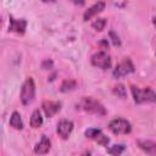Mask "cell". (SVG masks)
Returning <instances> with one entry per match:
<instances>
[{
	"label": "cell",
	"mask_w": 156,
	"mask_h": 156,
	"mask_svg": "<svg viewBox=\"0 0 156 156\" xmlns=\"http://www.w3.org/2000/svg\"><path fill=\"white\" fill-rule=\"evenodd\" d=\"M79 108L84 110L85 112L94 113V115H98V116H105L106 115L105 107L98 100H95L90 96H87V98L82 99V101L79 102Z\"/></svg>",
	"instance_id": "6da1fadb"
},
{
	"label": "cell",
	"mask_w": 156,
	"mask_h": 156,
	"mask_svg": "<svg viewBox=\"0 0 156 156\" xmlns=\"http://www.w3.org/2000/svg\"><path fill=\"white\" fill-rule=\"evenodd\" d=\"M132 93L134 101L136 104L141 102H155L156 101V93L151 88H145V89H139L136 87H132Z\"/></svg>",
	"instance_id": "7a4b0ae2"
},
{
	"label": "cell",
	"mask_w": 156,
	"mask_h": 156,
	"mask_svg": "<svg viewBox=\"0 0 156 156\" xmlns=\"http://www.w3.org/2000/svg\"><path fill=\"white\" fill-rule=\"evenodd\" d=\"M34 95H35V85L34 82L30 77H28L26 79V82L22 85V90H21V101L23 105H29L33 100H34Z\"/></svg>",
	"instance_id": "3957f363"
},
{
	"label": "cell",
	"mask_w": 156,
	"mask_h": 156,
	"mask_svg": "<svg viewBox=\"0 0 156 156\" xmlns=\"http://www.w3.org/2000/svg\"><path fill=\"white\" fill-rule=\"evenodd\" d=\"M108 128L115 134H128L132 130L130 123L123 118H116V119L111 121L108 124Z\"/></svg>",
	"instance_id": "277c9868"
},
{
	"label": "cell",
	"mask_w": 156,
	"mask_h": 156,
	"mask_svg": "<svg viewBox=\"0 0 156 156\" xmlns=\"http://www.w3.org/2000/svg\"><path fill=\"white\" fill-rule=\"evenodd\" d=\"M91 63L95 67H99V68H102V69H107L111 66V58H110V56H108V54L106 51H99V52L93 55Z\"/></svg>",
	"instance_id": "5b68a950"
},
{
	"label": "cell",
	"mask_w": 156,
	"mask_h": 156,
	"mask_svg": "<svg viewBox=\"0 0 156 156\" xmlns=\"http://www.w3.org/2000/svg\"><path fill=\"white\" fill-rule=\"evenodd\" d=\"M132 72H134V66H133V63L129 58H126L124 61H122L119 65L116 66V68L113 71V76L116 78H119V77L127 76Z\"/></svg>",
	"instance_id": "8992f818"
},
{
	"label": "cell",
	"mask_w": 156,
	"mask_h": 156,
	"mask_svg": "<svg viewBox=\"0 0 156 156\" xmlns=\"http://www.w3.org/2000/svg\"><path fill=\"white\" fill-rule=\"evenodd\" d=\"M73 129V123L71 121H67V119H62L58 122L57 124V134L62 138V139H67L71 134Z\"/></svg>",
	"instance_id": "52a82bcc"
},
{
	"label": "cell",
	"mask_w": 156,
	"mask_h": 156,
	"mask_svg": "<svg viewBox=\"0 0 156 156\" xmlns=\"http://www.w3.org/2000/svg\"><path fill=\"white\" fill-rule=\"evenodd\" d=\"M43 110H44L46 117H52L61 110V104L57 101H44Z\"/></svg>",
	"instance_id": "ba28073f"
},
{
	"label": "cell",
	"mask_w": 156,
	"mask_h": 156,
	"mask_svg": "<svg viewBox=\"0 0 156 156\" xmlns=\"http://www.w3.org/2000/svg\"><path fill=\"white\" fill-rule=\"evenodd\" d=\"M104 10H105V2H104V1H98L96 4H94L91 7H89V9L84 12L83 18H84V21H88V20H90L91 17H94L95 15L102 12Z\"/></svg>",
	"instance_id": "9c48e42d"
},
{
	"label": "cell",
	"mask_w": 156,
	"mask_h": 156,
	"mask_svg": "<svg viewBox=\"0 0 156 156\" xmlns=\"http://www.w3.org/2000/svg\"><path fill=\"white\" fill-rule=\"evenodd\" d=\"M27 27V22L26 20H15L12 16H10V27L9 29L20 34H23Z\"/></svg>",
	"instance_id": "30bf717a"
},
{
	"label": "cell",
	"mask_w": 156,
	"mask_h": 156,
	"mask_svg": "<svg viewBox=\"0 0 156 156\" xmlns=\"http://www.w3.org/2000/svg\"><path fill=\"white\" fill-rule=\"evenodd\" d=\"M50 146H51V143H50V140L48 139V136H46V135H41L40 141H39V143L35 145V147H34V152H35V154H39V155L46 154V152H49Z\"/></svg>",
	"instance_id": "8fae6325"
},
{
	"label": "cell",
	"mask_w": 156,
	"mask_h": 156,
	"mask_svg": "<svg viewBox=\"0 0 156 156\" xmlns=\"http://www.w3.org/2000/svg\"><path fill=\"white\" fill-rule=\"evenodd\" d=\"M138 145L145 152H147L150 155H156V143L155 141H151V140H139Z\"/></svg>",
	"instance_id": "7c38bea8"
},
{
	"label": "cell",
	"mask_w": 156,
	"mask_h": 156,
	"mask_svg": "<svg viewBox=\"0 0 156 156\" xmlns=\"http://www.w3.org/2000/svg\"><path fill=\"white\" fill-rule=\"evenodd\" d=\"M10 126L13 127L15 129H22L23 128V122L21 119V116L18 112H13L11 115V118H10Z\"/></svg>",
	"instance_id": "4fadbf2b"
},
{
	"label": "cell",
	"mask_w": 156,
	"mask_h": 156,
	"mask_svg": "<svg viewBox=\"0 0 156 156\" xmlns=\"http://www.w3.org/2000/svg\"><path fill=\"white\" fill-rule=\"evenodd\" d=\"M41 123H43V117L40 115V111L39 110H35L33 112L32 117H30V126L33 128H38V127L41 126Z\"/></svg>",
	"instance_id": "5bb4252c"
},
{
	"label": "cell",
	"mask_w": 156,
	"mask_h": 156,
	"mask_svg": "<svg viewBox=\"0 0 156 156\" xmlns=\"http://www.w3.org/2000/svg\"><path fill=\"white\" fill-rule=\"evenodd\" d=\"M76 87H77L76 80H73V79H66V80H63V82H62L60 90H61L62 93H67V91L73 90Z\"/></svg>",
	"instance_id": "9a60e30c"
},
{
	"label": "cell",
	"mask_w": 156,
	"mask_h": 156,
	"mask_svg": "<svg viewBox=\"0 0 156 156\" xmlns=\"http://www.w3.org/2000/svg\"><path fill=\"white\" fill-rule=\"evenodd\" d=\"M105 24H106V20H105V18H98V20H95V21L91 23L93 28L96 29V30H99V32H101V30L105 28Z\"/></svg>",
	"instance_id": "2e32d148"
},
{
	"label": "cell",
	"mask_w": 156,
	"mask_h": 156,
	"mask_svg": "<svg viewBox=\"0 0 156 156\" xmlns=\"http://www.w3.org/2000/svg\"><path fill=\"white\" fill-rule=\"evenodd\" d=\"M113 93H115L118 98H121V99H124V98L127 96L126 88H124V85H122V84L116 85V87H115V89H113Z\"/></svg>",
	"instance_id": "e0dca14e"
},
{
	"label": "cell",
	"mask_w": 156,
	"mask_h": 156,
	"mask_svg": "<svg viewBox=\"0 0 156 156\" xmlns=\"http://www.w3.org/2000/svg\"><path fill=\"white\" fill-rule=\"evenodd\" d=\"M124 145H113L112 147L107 149V152L111 154V155H121L123 151H124Z\"/></svg>",
	"instance_id": "ac0fdd59"
},
{
	"label": "cell",
	"mask_w": 156,
	"mask_h": 156,
	"mask_svg": "<svg viewBox=\"0 0 156 156\" xmlns=\"http://www.w3.org/2000/svg\"><path fill=\"white\" fill-rule=\"evenodd\" d=\"M93 140H95L98 144L104 145V146H106V145L108 144V141H110V140H108V138H107V136H105V135L102 134V132H100V133H99V134H98Z\"/></svg>",
	"instance_id": "d6986e66"
},
{
	"label": "cell",
	"mask_w": 156,
	"mask_h": 156,
	"mask_svg": "<svg viewBox=\"0 0 156 156\" xmlns=\"http://www.w3.org/2000/svg\"><path fill=\"white\" fill-rule=\"evenodd\" d=\"M110 37L112 38V41H113V45H119L121 44V41H119V39H118V37L115 34V32H110Z\"/></svg>",
	"instance_id": "ffe728a7"
},
{
	"label": "cell",
	"mask_w": 156,
	"mask_h": 156,
	"mask_svg": "<svg viewBox=\"0 0 156 156\" xmlns=\"http://www.w3.org/2000/svg\"><path fill=\"white\" fill-rule=\"evenodd\" d=\"M51 66H52V62H51V61H49V60H45V61L43 62V65H41V67H43L44 69H50V68H51Z\"/></svg>",
	"instance_id": "44dd1931"
},
{
	"label": "cell",
	"mask_w": 156,
	"mask_h": 156,
	"mask_svg": "<svg viewBox=\"0 0 156 156\" xmlns=\"http://www.w3.org/2000/svg\"><path fill=\"white\" fill-rule=\"evenodd\" d=\"M74 5H78V6H83L85 4V0H71Z\"/></svg>",
	"instance_id": "7402d4cb"
},
{
	"label": "cell",
	"mask_w": 156,
	"mask_h": 156,
	"mask_svg": "<svg viewBox=\"0 0 156 156\" xmlns=\"http://www.w3.org/2000/svg\"><path fill=\"white\" fill-rule=\"evenodd\" d=\"M152 22H154V24H155V27H156V16L154 17V20H152Z\"/></svg>",
	"instance_id": "603a6c76"
},
{
	"label": "cell",
	"mask_w": 156,
	"mask_h": 156,
	"mask_svg": "<svg viewBox=\"0 0 156 156\" xmlns=\"http://www.w3.org/2000/svg\"><path fill=\"white\" fill-rule=\"evenodd\" d=\"M43 1H45V2H49V1H50V2H54L55 0H43Z\"/></svg>",
	"instance_id": "cb8c5ba5"
}]
</instances>
